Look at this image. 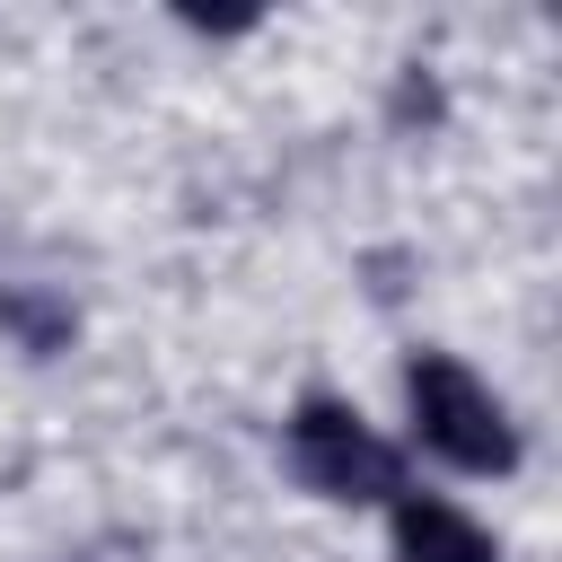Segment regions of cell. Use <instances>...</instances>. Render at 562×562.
<instances>
[{"mask_svg":"<svg viewBox=\"0 0 562 562\" xmlns=\"http://www.w3.org/2000/svg\"><path fill=\"white\" fill-rule=\"evenodd\" d=\"M404 404H413L422 448H439L448 465H465V474H509V465H518V430H509L501 395H492L465 360H448V351H413V369H404Z\"/></svg>","mask_w":562,"mask_h":562,"instance_id":"6da1fadb","label":"cell"},{"mask_svg":"<svg viewBox=\"0 0 562 562\" xmlns=\"http://www.w3.org/2000/svg\"><path fill=\"white\" fill-rule=\"evenodd\" d=\"M290 465H299V483L325 492V501H386V492H404L395 448H386L351 404H334V395H307V404L290 413Z\"/></svg>","mask_w":562,"mask_h":562,"instance_id":"7a4b0ae2","label":"cell"},{"mask_svg":"<svg viewBox=\"0 0 562 562\" xmlns=\"http://www.w3.org/2000/svg\"><path fill=\"white\" fill-rule=\"evenodd\" d=\"M395 562H501V544H492L465 509L404 492V501H395Z\"/></svg>","mask_w":562,"mask_h":562,"instance_id":"3957f363","label":"cell"},{"mask_svg":"<svg viewBox=\"0 0 562 562\" xmlns=\"http://www.w3.org/2000/svg\"><path fill=\"white\" fill-rule=\"evenodd\" d=\"M0 316L35 342V351H53V342H70V307H53V299H26V290H0Z\"/></svg>","mask_w":562,"mask_h":562,"instance_id":"277c9868","label":"cell"}]
</instances>
